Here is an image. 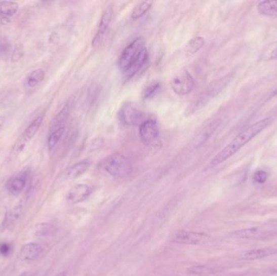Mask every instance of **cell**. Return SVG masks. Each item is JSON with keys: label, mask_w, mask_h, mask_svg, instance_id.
<instances>
[{"label": "cell", "mask_w": 277, "mask_h": 276, "mask_svg": "<svg viewBox=\"0 0 277 276\" xmlns=\"http://www.w3.org/2000/svg\"><path fill=\"white\" fill-rule=\"evenodd\" d=\"M272 122H273L272 117H267L253 123L252 125L246 128L228 145L225 146L221 151H219L218 153L215 155L205 168V171L213 170V168L217 167L219 165L229 159L231 156H233L235 153H237L238 151L241 149L242 147H244L246 144L252 140L256 135H259L263 130L267 129Z\"/></svg>", "instance_id": "cell-1"}, {"label": "cell", "mask_w": 277, "mask_h": 276, "mask_svg": "<svg viewBox=\"0 0 277 276\" xmlns=\"http://www.w3.org/2000/svg\"><path fill=\"white\" fill-rule=\"evenodd\" d=\"M148 52L143 37H137L122 52L118 67L127 79H131L148 64Z\"/></svg>", "instance_id": "cell-2"}, {"label": "cell", "mask_w": 277, "mask_h": 276, "mask_svg": "<svg viewBox=\"0 0 277 276\" xmlns=\"http://www.w3.org/2000/svg\"><path fill=\"white\" fill-rule=\"evenodd\" d=\"M233 73H230L211 83L205 89V91H203L202 93L189 105L186 109V114L189 116L202 109L203 107H205L209 101L217 97L219 93H221L225 88L228 86L230 81L233 80Z\"/></svg>", "instance_id": "cell-3"}, {"label": "cell", "mask_w": 277, "mask_h": 276, "mask_svg": "<svg viewBox=\"0 0 277 276\" xmlns=\"http://www.w3.org/2000/svg\"><path fill=\"white\" fill-rule=\"evenodd\" d=\"M99 167L106 174L117 178L128 177L133 170L130 160L120 153H113L105 157L99 164Z\"/></svg>", "instance_id": "cell-4"}, {"label": "cell", "mask_w": 277, "mask_h": 276, "mask_svg": "<svg viewBox=\"0 0 277 276\" xmlns=\"http://www.w3.org/2000/svg\"><path fill=\"white\" fill-rule=\"evenodd\" d=\"M277 234V228L274 224H266V225L254 227V228H245V229L237 230L231 233V238L236 239H265L271 238Z\"/></svg>", "instance_id": "cell-5"}, {"label": "cell", "mask_w": 277, "mask_h": 276, "mask_svg": "<svg viewBox=\"0 0 277 276\" xmlns=\"http://www.w3.org/2000/svg\"><path fill=\"white\" fill-rule=\"evenodd\" d=\"M139 134L142 141L149 147H156L160 143V131L154 119H146L140 126Z\"/></svg>", "instance_id": "cell-6"}, {"label": "cell", "mask_w": 277, "mask_h": 276, "mask_svg": "<svg viewBox=\"0 0 277 276\" xmlns=\"http://www.w3.org/2000/svg\"><path fill=\"white\" fill-rule=\"evenodd\" d=\"M120 119L124 125L128 127L140 126L145 121L144 113L131 102L123 104L120 109Z\"/></svg>", "instance_id": "cell-7"}, {"label": "cell", "mask_w": 277, "mask_h": 276, "mask_svg": "<svg viewBox=\"0 0 277 276\" xmlns=\"http://www.w3.org/2000/svg\"><path fill=\"white\" fill-rule=\"evenodd\" d=\"M221 123V120L219 119H214L209 123H205V125H203L194 135L191 140V145L194 148L202 147L206 142L209 141V139L217 131Z\"/></svg>", "instance_id": "cell-8"}, {"label": "cell", "mask_w": 277, "mask_h": 276, "mask_svg": "<svg viewBox=\"0 0 277 276\" xmlns=\"http://www.w3.org/2000/svg\"><path fill=\"white\" fill-rule=\"evenodd\" d=\"M170 86L174 93L178 96H186L194 89V79L188 71H182L174 77Z\"/></svg>", "instance_id": "cell-9"}, {"label": "cell", "mask_w": 277, "mask_h": 276, "mask_svg": "<svg viewBox=\"0 0 277 276\" xmlns=\"http://www.w3.org/2000/svg\"><path fill=\"white\" fill-rule=\"evenodd\" d=\"M33 193H34V188H30L26 194L23 197L22 200H20L18 204L11 210L10 212H8V215L5 218V223L4 224L5 227L12 225L20 219V216L24 213V210L26 209L27 205L29 203V200L33 195Z\"/></svg>", "instance_id": "cell-10"}, {"label": "cell", "mask_w": 277, "mask_h": 276, "mask_svg": "<svg viewBox=\"0 0 277 276\" xmlns=\"http://www.w3.org/2000/svg\"><path fill=\"white\" fill-rule=\"evenodd\" d=\"M112 17H113V8L111 6H109L107 8H105L102 13V16H101L97 32H96L95 36L93 37V42H92L93 47H99L103 42L109 24L111 23Z\"/></svg>", "instance_id": "cell-11"}, {"label": "cell", "mask_w": 277, "mask_h": 276, "mask_svg": "<svg viewBox=\"0 0 277 276\" xmlns=\"http://www.w3.org/2000/svg\"><path fill=\"white\" fill-rule=\"evenodd\" d=\"M208 238L209 236L202 232L181 230L174 234L171 241L177 244L198 245L202 242H205Z\"/></svg>", "instance_id": "cell-12"}, {"label": "cell", "mask_w": 277, "mask_h": 276, "mask_svg": "<svg viewBox=\"0 0 277 276\" xmlns=\"http://www.w3.org/2000/svg\"><path fill=\"white\" fill-rule=\"evenodd\" d=\"M94 190L93 185L89 184L81 183L74 185L67 194V200L69 204H77L87 200Z\"/></svg>", "instance_id": "cell-13"}, {"label": "cell", "mask_w": 277, "mask_h": 276, "mask_svg": "<svg viewBox=\"0 0 277 276\" xmlns=\"http://www.w3.org/2000/svg\"><path fill=\"white\" fill-rule=\"evenodd\" d=\"M44 250L45 247L43 245L37 242H29L20 249L19 258L22 262H33L43 254Z\"/></svg>", "instance_id": "cell-14"}, {"label": "cell", "mask_w": 277, "mask_h": 276, "mask_svg": "<svg viewBox=\"0 0 277 276\" xmlns=\"http://www.w3.org/2000/svg\"><path fill=\"white\" fill-rule=\"evenodd\" d=\"M28 178V174L26 171L20 172V174L12 177L7 183L8 191L12 195H19L26 186Z\"/></svg>", "instance_id": "cell-15"}, {"label": "cell", "mask_w": 277, "mask_h": 276, "mask_svg": "<svg viewBox=\"0 0 277 276\" xmlns=\"http://www.w3.org/2000/svg\"><path fill=\"white\" fill-rule=\"evenodd\" d=\"M43 116H38L28 126L25 131H24V133L21 135L19 143H17L18 144V149L34 137L35 135L38 132L41 126L43 124Z\"/></svg>", "instance_id": "cell-16"}, {"label": "cell", "mask_w": 277, "mask_h": 276, "mask_svg": "<svg viewBox=\"0 0 277 276\" xmlns=\"http://www.w3.org/2000/svg\"><path fill=\"white\" fill-rule=\"evenodd\" d=\"M91 166V161L89 159L83 160L81 162H77L65 173L64 177L67 180H74L83 175L85 172L89 170Z\"/></svg>", "instance_id": "cell-17"}, {"label": "cell", "mask_w": 277, "mask_h": 276, "mask_svg": "<svg viewBox=\"0 0 277 276\" xmlns=\"http://www.w3.org/2000/svg\"><path fill=\"white\" fill-rule=\"evenodd\" d=\"M277 250L272 248L255 249V250H247L243 254L244 260L255 261L266 257L271 256L276 254Z\"/></svg>", "instance_id": "cell-18"}, {"label": "cell", "mask_w": 277, "mask_h": 276, "mask_svg": "<svg viewBox=\"0 0 277 276\" xmlns=\"http://www.w3.org/2000/svg\"><path fill=\"white\" fill-rule=\"evenodd\" d=\"M69 114H70V105L66 104L63 109H61L60 112L55 116V119H53L51 127H50V131L66 127Z\"/></svg>", "instance_id": "cell-19"}, {"label": "cell", "mask_w": 277, "mask_h": 276, "mask_svg": "<svg viewBox=\"0 0 277 276\" xmlns=\"http://www.w3.org/2000/svg\"><path fill=\"white\" fill-rule=\"evenodd\" d=\"M259 14L267 17H277V0L262 1L257 6Z\"/></svg>", "instance_id": "cell-20"}, {"label": "cell", "mask_w": 277, "mask_h": 276, "mask_svg": "<svg viewBox=\"0 0 277 276\" xmlns=\"http://www.w3.org/2000/svg\"><path fill=\"white\" fill-rule=\"evenodd\" d=\"M187 272L193 275L209 276L211 274H216L217 272V269L213 266L208 265H195L190 266L187 269Z\"/></svg>", "instance_id": "cell-21"}, {"label": "cell", "mask_w": 277, "mask_h": 276, "mask_svg": "<svg viewBox=\"0 0 277 276\" xmlns=\"http://www.w3.org/2000/svg\"><path fill=\"white\" fill-rule=\"evenodd\" d=\"M35 236L38 238H48L52 236L56 232V228L53 224L49 223H40L35 226L34 230Z\"/></svg>", "instance_id": "cell-22"}, {"label": "cell", "mask_w": 277, "mask_h": 276, "mask_svg": "<svg viewBox=\"0 0 277 276\" xmlns=\"http://www.w3.org/2000/svg\"><path fill=\"white\" fill-rule=\"evenodd\" d=\"M65 129H66V127L50 131L48 139H47V146H48L49 149H55L64 135Z\"/></svg>", "instance_id": "cell-23"}, {"label": "cell", "mask_w": 277, "mask_h": 276, "mask_svg": "<svg viewBox=\"0 0 277 276\" xmlns=\"http://www.w3.org/2000/svg\"><path fill=\"white\" fill-rule=\"evenodd\" d=\"M17 3L12 1H0V15L5 16H12L16 15L18 11Z\"/></svg>", "instance_id": "cell-24"}, {"label": "cell", "mask_w": 277, "mask_h": 276, "mask_svg": "<svg viewBox=\"0 0 277 276\" xmlns=\"http://www.w3.org/2000/svg\"><path fill=\"white\" fill-rule=\"evenodd\" d=\"M45 72L43 69H36L28 75L26 85L28 88H34L44 80Z\"/></svg>", "instance_id": "cell-25"}, {"label": "cell", "mask_w": 277, "mask_h": 276, "mask_svg": "<svg viewBox=\"0 0 277 276\" xmlns=\"http://www.w3.org/2000/svg\"><path fill=\"white\" fill-rule=\"evenodd\" d=\"M205 45V39L202 36H195L189 42L186 46L187 55H193L196 54Z\"/></svg>", "instance_id": "cell-26"}, {"label": "cell", "mask_w": 277, "mask_h": 276, "mask_svg": "<svg viewBox=\"0 0 277 276\" xmlns=\"http://www.w3.org/2000/svg\"><path fill=\"white\" fill-rule=\"evenodd\" d=\"M152 6V2H151V1H144V2L140 3L132 11V18L133 20H137V19L140 18L149 11Z\"/></svg>", "instance_id": "cell-27"}, {"label": "cell", "mask_w": 277, "mask_h": 276, "mask_svg": "<svg viewBox=\"0 0 277 276\" xmlns=\"http://www.w3.org/2000/svg\"><path fill=\"white\" fill-rule=\"evenodd\" d=\"M261 59L264 61L277 59V41L267 46L262 52Z\"/></svg>", "instance_id": "cell-28"}, {"label": "cell", "mask_w": 277, "mask_h": 276, "mask_svg": "<svg viewBox=\"0 0 277 276\" xmlns=\"http://www.w3.org/2000/svg\"><path fill=\"white\" fill-rule=\"evenodd\" d=\"M160 84L158 82L148 85L143 91V98L146 100V99H149L153 97L154 95L156 94V92L160 89Z\"/></svg>", "instance_id": "cell-29"}, {"label": "cell", "mask_w": 277, "mask_h": 276, "mask_svg": "<svg viewBox=\"0 0 277 276\" xmlns=\"http://www.w3.org/2000/svg\"><path fill=\"white\" fill-rule=\"evenodd\" d=\"M10 51L11 45L8 39L5 37H0V56H8Z\"/></svg>", "instance_id": "cell-30"}, {"label": "cell", "mask_w": 277, "mask_h": 276, "mask_svg": "<svg viewBox=\"0 0 277 276\" xmlns=\"http://www.w3.org/2000/svg\"><path fill=\"white\" fill-rule=\"evenodd\" d=\"M268 178V174L264 170H259L254 174V181L256 183L263 184L266 182Z\"/></svg>", "instance_id": "cell-31"}, {"label": "cell", "mask_w": 277, "mask_h": 276, "mask_svg": "<svg viewBox=\"0 0 277 276\" xmlns=\"http://www.w3.org/2000/svg\"><path fill=\"white\" fill-rule=\"evenodd\" d=\"M11 252V246L7 242L0 243V254L3 256H8Z\"/></svg>", "instance_id": "cell-32"}, {"label": "cell", "mask_w": 277, "mask_h": 276, "mask_svg": "<svg viewBox=\"0 0 277 276\" xmlns=\"http://www.w3.org/2000/svg\"><path fill=\"white\" fill-rule=\"evenodd\" d=\"M93 143H92L91 147H90V149L92 151H94V150L99 149L101 148V146L103 144L104 140L102 138H97V139H94L93 142Z\"/></svg>", "instance_id": "cell-33"}, {"label": "cell", "mask_w": 277, "mask_h": 276, "mask_svg": "<svg viewBox=\"0 0 277 276\" xmlns=\"http://www.w3.org/2000/svg\"><path fill=\"white\" fill-rule=\"evenodd\" d=\"M23 55V52L22 50L21 49L19 48V47H16V49L14 50V52H13V54H12V61L13 62H16V61H18L19 59L22 57Z\"/></svg>", "instance_id": "cell-34"}, {"label": "cell", "mask_w": 277, "mask_h": 276, "mask_svg": "<svg viewBox=\"0 0 277 276\" xmlns=\"http://www.w3.org/2000/svg\"><path fill=\"white\" fill-rule=\"evenodd\" d=\"M271 273L272 274H277V264L272 266L271 268Z\"/></svg>", "instance_id": "cell-35"}, {"label": "cell", "mask_w": 277, "mask_h": 276, "mask_svg": "<svg viewBox=\"0 0 277 276\" xmlns=\"http://www.w3.org/2000/svg\"><path fill=\"white\" fill-rule=\"evenodd\" d=\"M4 122H5V117L4 116H0V129L4 125Z\"/></svg>", "instance_id": "cell-36"}, {"label": "cell", "mask_w": 277, "mask_h": 276, "mask_svg": "<svg viewBox=\"0 0 277 276\" xmlns=\"http://www.w3.org/2000/svg\"><path fill=\"white\" fill-rule=\"evenodd\" d=\"M55 276H67V272L63 271V272L59 273V274H56Z\"/></svg>", "instance_id": "cell-37"}]
</instances>
